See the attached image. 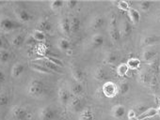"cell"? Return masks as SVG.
Wrapping results in <instances>:
<instances>
[{
	"label": "cell",
	"mask_w": 160,
	"mask_h": 120,
	"mask_svg": "<svg viewBox=\"0 0 160 120\" xmlns=\"http://www.w3.org/2000/svg\"><path fill=\"white\" fill-rule=\"evenodd\" d=\"M58 99L60 101V103L62 105H66L69 103V100L71 99V94H70V91L66 88H60L58 90Z\"/></svg>",
	"instance_id": "9a60e30c"
},
{
	"label": "cell",
	"mask_w": 160,
	"mask_h": 120,
	"mask_svg": "<svg viewBox=\"0 0 160 120\" xmlns=\"http://www.w3.org/2000/svg\"><path fill=\"white\" fill-rule=\"evenodd\" d=\"M2 46H3V40H2L1 38H0V49L2 48Z\"/></svg>",
	"instance_id": "816d5d0a"
},
{
	"label": "cell",
	"mask_w": 160,
	"mask_h": 120,
	"mask_svg": "<svg viewBox=\"0 0 160 120\" xmlns=\"http://www.w3.org/2000/svg\"><path fill=\"white\" fill-rule=\"evenodd\" d=\"M9 103H10L9 96L5 93H0V108L9 105Z\"/></svg>",
	"instance_id": "74e56055"
},
{
	"label": "cell",
	"mask_w": 160,
	"mask_h": 120,
	"mask_svg": "<svg viewBox=\"0 0 160 120\" xmlns=\"http://www.w3.org/2000/svg\"><path fill=\"white\" fill-rule=\"evenodd\" d=\"M133 116H137V115H136V113H135L134 110H130V111L128 112V118L133 117Z\"/></svg>",
	"instance_id": "681fc988"
},
{
	"label": "cell",
	"mask_w": 160,
	"mask_h": 120,
	"mask_svg": "<svg viewBox=\"0 0 160 120\" xmlns=\"http://www.w3.org/2000/svg\"><path fill=\"white\" fill-rule=\"evenodd\" d=\"M71 92L73 96H76V97H80L83 92H84V88H83V85L80 84V83H74L72 87H71Z\"/></svg>",
	"instance_id": "4316f807"
},
{
	"label": "cell",
	"mask_w": 160,
	"mask_h": 120,
	"mask_svg": "<svg viewBox=\"0 0 160 120\" xmlns=\"http://www.w3.org/2000/svg\"><path fill=\"white\" fill-rule=\"evenodd\" d=\"M132 28H133V25L130 23V21L124 19V20L122 21V26H121V28H120L121 36H122V37H128V36L132 33Z\"/></svg>",
	"instance_id": "7c38bea8"
},
{
	"label": "cell",
	"mask_w": 160,
	"mask_h": 120,
	"mask_svg": "<svg viewBox=\"0 0 160 120\" xmlns=\"http://www.w3.org/2000/svg\"><path fill=\"white\" fill-rule=\"evenodd\" d=\"M16 17L18 18V20L21 23H24V24L29 23L32 20V15L28 11H26L24 9L17 10V12H16Z\"/></svg>",
	"instance_id": "9c48e42d"
},
{
	"label": "cell",
	"mask_w": 160,
	"mask_h": 120,
	"mask_svg": "<svg viewBox=\"0 0 160 120\" xmlns=\"http://www.w3.org/2000/svg\"><path fill=\"white\" fill-rule=\"evenodd\" d=\"M24 72H25V66L22 63H16L13 65V67L11 71V74L12 77L18 78L24 73Z\"/></svg>",
	"instance_id": "ffe728a7"
},
{
	"label": "cell",
	"mask_w": 160,
	"mask_h": 120,
	"mask_svg": "<svg viewBox=\"0 0 160 120\" xmlns=\"http://www.w3.org/2000/svg\"><path fill=\"white\" fill-rule=\"evenodd\" d=\"M28 110L23 106H14L12 110V115L16 120H25L28 117Z\"/></svg>",
	"instance_id": "5b68a950"
},
{
	"label": "cell",
	"mask_w": 160,
	"mask_h": 120,
	"mask_svg": "<svg viewBox=\"0 0 160 120\" xmlns=\"http://www.w3.org/2000/svg\"><path fill=\"white\" fill-rule=\"evenodd\" d=\"M109 37L111 39L112 41L117 42L120 40L121 39V31L120 28L118 26H113V27H109Z\"/></svg>",
	"instance_id": "d4e9b609"
},
{
	"label": "cell",
	"mask_w": 160,
	"mask_h": 120,
	"mask_svg": "<svg viewBox=\"0 0 160 120\" xmlns=\"http://www.w3.org/2000/svg\"><path fill=\"white\" fill-rule=\"evenodd\" d=\"M156 55H157V50L153 46L146 47L142 52L141 59L143 60L144 62H149L150 63V62L152 61V60H154L156 58Z\"/></svg>",
	"instance_id": "277c9868"
},
{
	"label": "cell",
	"mask_w": 160,
	"mask_h": 120,
	"mask_svg": "<svg viewBox=\"0 0 160 120\" xmlns=\"http://www.w3.org/2000/svg\"><path fill=\"white\" fill-rule=\"evenodd\" d=\"M81 28V21L76 16L72 17L71 20V33L76 34Z\"/></svg>",
	"instance_id": "7402d4cb"
},
{
	"label": "cell",
	"mask_w": 160,
	"mask_h": 120,
	"mask_svg": "<svg viewBox=\"0 0 160 120\" xmlns=\"http://www.w3.org/2000/svg\"><path fill=\"white\" fill-rule=\"evenodd\" d=\"M71 72H72V76L73 77V79L77 82V83H80L81 84L83 81H84V72H83V71L80 69V68H78V67H75V66H73V67H72V69H71Z\"/></svg>",
	"instance_id": "2e32d148"
},
{
	"label": "cell",
	"mask_w": 160,
	"mask_h": 120,
	"mask_svg": "<svg viewBox=\"0 0 160 120\" xmlns=\"http://www.w3.org/2000/svg\"><path fill=\"white\" fill-rule=\"evenodd\" d=\"M46 58H48L51 62H53L54 64H56L57 66H58V67H60V68H62L64 65H63V63L61 62V60H59V59H58V58H56V57H52V56H49V57H46Z\"/></svg>",
	"instance_id": "ee69618b"
},
{
	"label": "cell",
	"mask_w": 160,
	"mask_h": 120,
	"mask_svg": "<svg viewBox=\"0 0 160 120\" xmlns=\"http://www.w3.org/2000/svg\"><path fill=\"white\" fill-rule=\"evenodd\" d=\"M6 80V75L5 73L2 72V71H0V84H3Z\"/></svg>",
	"instance_id": "7dc6e473"
},
{
	"label": "cell",
	"mask_w": 160,
	"mask_h": 120,
	"mask_svg": "<svg viewBox=\"0 0 160 120\" xmlns=\"http://www.w3.org/2000/svg\"><path fill=\"white\" fill-rule=\"evenodd\" d=\"M32 69L35 70V71H37V72H41V73H43V74H49V73H51V72L49 70H47L46 68H44L43 66H42L40 64L39 65L38 64L32 65Z\"/></svg>",
	"instance_id": "ab89813d"
},
{
	"label": "cell",
	"mask_w": 160,
	"mask_h": 120,
	"mask_svg": "<svg viewBox=\"0 0 160 120\" xmlns=\"http://www.w3.org/2000/svg\"><path fill=\"white\" fill-rule=\"evenodd\" d=\"M126 113V109L123 105L122 104H118V105H115L112 109H111V114L114 118L116 119H121L122 117L124 116Z\"/></svg>",
	"instance_id": "8fae6325"
},
{
	"label": "cell",
	"mask_w": 160,
	"mask_h": 120,
	"mask_svg": "<svg viewBox=\"0 0 160 120\" xmlns=\"http://www.w3.org/2000/svg\"><path fill=\"white\" fill-rule=\"evenodd\" d=\"M64 5H65V2L62 1V0H53V1H51L50 4H49L50 9L53 10V11L59 10V9H61Z\"/></svg>",
	"instance_id": "e575fe53"
},
{
	"label": "cell",
	"mask_w": 160,
	"mask_h": 120,
	"mask_svg": "<svg viewBox=\"0 0 160 120\" xmlns=\"http://www.w3.org/2000/svg\"><path fill=\"white\" fill-rule=\"evenodd\" d=\"M152 4V3L151 1H146V0H142V1L138 2V7H139L140 11L146 12H148L151 9Z\"/></svg>",
	"instance_id": "8d00e7d4"
},
{
	"label": "cell",
	"mask_w": 160,
	"mask_h": 120,
	"mask_svg": "<svg viewBox=\"0 0 160 120\" xmlns=\"http://www.w3.org/2000/svg\"><path fill=\"white\" fill-rule=\"evenodd\" d=\"M50 29H51V25L46 20H41L36 25V30H38V31L45 33V32H48Z\"/></svg>",
	"instance_id": "603a6c76"
},
{
	"label": "cell",
	"mask_w": 160,
	"mask_h": 120,
	"mask_svg": "<svg viewBox=\"0 0 160 120\" xmlns=\"http://www.w3.org/2000/svg\"><path fill=\"white\" fill-rule=\"evenodd\" d=\"M155 19L157 21L158 24H160V10H158L155 13Z\"/></svg>",
	"instance_id": "c3c4849f"
},
{
	"label": "cell",
	"mask_w": 160,
	"mask_h": 120,
	"mask_svg": "<svg viewBox=\"0 0 160 120\" xmlns=\"http://www.w3.org/2000/svg\"><path fill=\"white\" fill-rule=\"evenodd\" d=\"M90 25H91V27H92V29H100V28H102V27L104 26V25H105V18H104L102 15H100V14L95 15V16L92 19Z\"/></svg>",
	"instance_id": "5bb4252c"
},
{
	"label": "cell",
	"mask_w": 160,
	"mask_h": 120,
	"mask_svg": "<svg viewBox=\"0 0 160 120\" xmlns=\"http://www.w3.org/2000/svg\"><path fill=\"white\" fill-rule=\"evenodd\" d=\"M118 58H119V56H118V54H117L116 52H109L106 55L105 60H106V63H108L109 65H113L114 63L117 62Z\"/></svg>",
	"instance_id": "f546056e"
},
{
	"label": "cell",
	"mask_w": 160,
	"mask_h": 120,
	"mask_svg": "<svg viewBox=\"0 0 160 120\" xmlns=\"http://www.w3.org/2000/svg\"><path fill=\"white\" fill-rule=\"evenodd\" d=\"M113 26H118V25H117V17L115 13L112 12L109 15V27H113Z\"/></svg>",
	"instance_id": "7bdbcfd3"
},
{
	"label": "cell",
	"mask_w": 160,
	"mask_h": 120,
	"mask_svg": "<svg viewBox=\"0 0 160 120\" xmlns=\"http://www.w3.org/2000/svg\"><path fill=\"white\" fill-rule=\"evenodd\" d=\"M149 85H150V87L152 88V90L157 89V87H158V83H157V79H156L155 76H152V80H151Z\"/></svg>",
	"instance_id": "bcb514c9"
},
{
	"label": "cell",
	"mask_w": 160,
	"mask_h": 120,
	"mask_svg": "<svg viewBox=\"0 0 160 120\" xmlns=\"http://www.w3.org/2000/svg\"><path fill=\"white\" fill-rule=\"evenodd\" d=\"M152 75L150 73V72L146 71V70H142L139 73H138V82L141 84V85H150V82L152 80Z\"/></svg>",
	"instance_id": "4fadbf2b"
},
{
	"label": "cell",
	"mask_w": 160,
	"mask_h": 120,
	"mask_svg": "<svg viewBox=\"0 0 160 120\" xmlns=\"http://www.w3.org/2000/svg\"><path fill=\"white\" fill-rule=\"evenodd\" d=\"M25 39H26V38H25V36H24L23 34H17V35H15V36L12 38V44L14 47H20V46H22V45L24 44Z\"/></svg>",
	"instance_id": "f1b7e54d"
},
{
	"label": "cell",
	"mask_w": 160,
	"mask_h": 120,
	"mask_svg": "<svg viewBox=\"0 0 160 120\" xmlns=\"http://www.w3.org/2000/svg\"><path fill=\"white\" fill-rule=\"evenodd\" d=\"M129 120H138V116H133V117H130V118H128Z\"/></svg>",
	"instance_id": "f907efd6"
},
{
	"label": "cell",
	"mask_w": 160,
	"mask_h": 120,
	"mask_svg": "<svg viewBox=\"0 0 160 120\" xmlns=\"http://www.w3.org/2000/svg\"><path fill=\"white\" fill-rule=\"evenodd\" d=\"M43 85L42 84V82L38 81V80H33L29 83L28 86V93L29 96L37 98L42 95L43 93Z\"/></svg>",
	"instance_id": "6da1fadb"
},
{
	"label": "cell",
	"mask_w": 160,
	"mask_h": 120,
	"mask_svg": "<svg viewBox=\"0 0 160 120\" xmlns=\"http://www.w3.org/2000/svg\"><path fill=\"white\" fill-rule=\"evenodd\" d=\"M32 38L37 40V41H42L45 39V33L43 32H41V31H38V30H34L33 33H32Z\"/></svg>",
	"instance_id": "f35d334b"
},
{
	"label": "cell",
	"mask_w": 160,
	"mask_h": 120,
	"mask_svg": "<svg viewBox=\"0 0 160 120\" xmlns=\"http://www.w3.org/2000/svg\"><path fill=\"white\" fill-rule=\"evenodd\" d=\"M108 75L107 73V71L103 67H99L94 72V78L98 81H106L108 79Z\"/></svg>",
	"instance_id": "cb8c5ba5"
},
{
	"label": "cell",
	"mask_w": 160,
	"mask_h": 120,
	"mask_svg": "<svg viewBox=\"0 0 160 120\" xmlns=\"http://www.w3.org/2000/svg\"><path fill=\"white\" fill-rule=\"evenodd\" d=\"M11 58V53L5 49H0V63H7Z\"/></svg>",
	"instance_id": "836d02e7"
},
{
	"label": "cell",
	"mask_w": 160,
	"mask_h": 120,
	"mask_svg": "<svg viewBox=\"0 0 160 120\" xmlns=\"http://www.w3.org/2000/svg\"><path fill=\"white\" fill-rule=\"evenodd\" d=\"M157 114V109L155 108H148L144 113H140L138 116V120H144V119H148V118H152Z\"/></svg>",
	"instance_id": "44dd1931"
},
{
	"label": "cell",
	"mask_w": 160,
	"mask_h": 120,
	"mask_svg": "<svg viewBox=\"0 0 160 120\" xmlns=\"http://www.w3.org/2000/svg\"><path fill=\"white\" fill-rule=\"evenodd\" d=\"M42 61L40 62V65L43 66L44 68H46L47 70H49L50 72H58L61 73V68L57 66L56 64H54L53 62H51L48 58H43V59H40Z\"/></svg>",
	"instance_id": "30bf717a"
},
{
	"label": "cell",
	"mask_w": 160,
	"mask_h": 120,
	"mask_svg": "<svg viewBox=\"0 0 160 120\" xmlns=\"http://www.w3.org/2000/svg\"><path fill=\"white\" fill-rule=\"evenodd\" d=\"M157 114L160 115V105H159V107L157 108Z\"/></svg>",
	"instance_id": "f5cc1de1"
},
{
	"label": "cell",
	"mask_w": 160,
	"mask_h": 120,
	"mask_svg": "<svg viewBox=\"0 0 160 120\" xmlns=\"http://www.w3.org/2000/svg\"><path fill=\"white\" fill-rule=\"evenodd\" d=\"M59 28L63 34L65 35L71 34V21L68 18H62L59 21Z\"/></svg>",
	"instance_id": "d6986e66"
},
{
	"label": "cell",
	"mask_w": 160,
	"mask_h": 120,
	"mask_svg": "<svg viewBox=\"0 0 160 120\" xmlns=\"http://www.w3.org/2000/svg\"><path fill=\"white\" fill-rule=\"evenodd\" d=\"M102 92L107 98H114L118 92V86L113 82H107L103 85Z\"/></svg>",
	"instance_id": "7a4b0ae2"
},
{
	"label": "cell",
	"mask_w": 160,
	"mask_h": 120,
	"mask_svg": "<svg viewBox=\"0 0 160 120\" xmlns=\"http://www.w3.org/2000/svg\"><path fill=\"white\" fill-rule=\"evenodd\" d=\"M57 45H58V48L62 51V52H67L70 48H71V43L70 41L65 39V38H60L58 42H57Z\"/></svg>",
	"instance_id": "484cf974"
},
{
	"label": "cell",
	"mask_w": 160,
	"mask_h": 120,
	"mask_svg": "<svg viewBox=\"0 0 160 120\" xmlns=\"http://www.w3.org/2000/svg\"><path fill=\"white\" fill-rule=\"evenodd\" d=\"M148 109V107L145 105V104H142V103H140V104H138V105H136V107H135V109H134V111H135V113H138V115L140 114V113H144L146 110Z\"/></svg>",
	"instance_id": "60d3db41"
},
{
	"label": "cell",
	"mask_w": 160,
	"mask_h": 120,
	"mask_svg": "<svg viewBox=\"0 0 160 120\" xmlns=\"http://www.w3.org/2000/svg\"><path fill=\"white\" fill-rule=\"evenodd\" d=\"M94 116L92 111L90 110H83L80 113V115L78 117V120H93Z\"/></svg>",
	"instance_id": "d6a6232c"
},
{
	"label": "cell",
	"mask_w": 160,
	"mask_h": 120,
	"mask_svg": "<svg viewBox=\"0 0 160 120\" xmlns=\"http://www.w3.org/2000/svg\"><path fill=\"white\" fill-rule=\"evenodd\" d=\"M126 65L130 70H138L140 67V60L138 58H129Z\"/></svg>",
	"instance_id": "1f68e13d"
},
{
	"label": "cell",
	"mask_w": 160,
	"mask_h": 120,
	"mask_svg": "<svg viewBox=\"0 0 160 120\" xmlns=\"http://www.w3.org/2000/svg\"><path fill=\"white\" fill-rule=\"evenodd\" d=\"M16 28V23L9 17L0 18V30L4 32H11Z\"/></svg>",
	"instance_id": "3957f363"
},
{
	"label": "cell",
	"mask_w": 160,
	"mask_h": 120,
	"mask_svg": "<svg viewBox=\"0 0 160 120\" xmlns=\"http://www.w3.org/2000/svg\"><path fill=\"white\" fill-rule=\"evenodd\" d=\"M118 86V92L122 95H125L129 92L130 90V85L126 81H122L120 82L119 85H117Z\"/></svg>",
	"instance_id": "4dcf8cb0"
},
{
	"label": "cell",
	"mask_w": 160,
	"mask_h": 120,
	"mask_svg": "<svg viewBox=\"0 0 160 120\" xmlns=\"http://www.w3.org/2000/svg\"><path fill=\"white\" fill-rule=\"evenodd\" d=\"M56 116L55 111L51 107H43L39 111V118L41 120H54Z\"/></svg>",
	"instance_id": "8992f818"
},
{
	"label": "cell",
	"mask_w": 160,
	"mask_h": 120,
	"mask_svg": "<svg viewBox=\"0 0 160 120\" xmlns=\"http://www.w3.org/2000/svg\"><path fill=\"white\" fill-rule=\"evenodd\" d=\"M65 5L69 9H74L78 5V1H76V0H68V1L65 2Z\"/></svg>",
	"instance_id": "f6af8a7d"
},
{
	"label": "cell",
	"mask_w": 160,
	"mask_h": 120,
	"mask_svg": "<svg viewBox=\"0 0 160 120\" xmlns=\"http://www.w3.org/2000/svg\"><path fill=\"white\" fill-rule=\"evenodd\" d=\"M105 42V38L102 34H94L92 37V43L94 47H101Z\"/></svg>",
	"instance_id": "83f0119b"
},
{
	"label": "cell",
	"mask_w": 160,
	"mask_h": 120,
	"mask_svg": "<svg viewBox=\"0 0 160 120\" xmlns=\"http://www.w3.org/2000/svg\"><path fill=\"white\" fill-rule=\"evenodd\" d=\"M69 107L72 112L73 113H79L82 110V100L80 97L73 96L69 100ZM82 112V111H81Z\"/></svg>",
	"instance_id": "52a82bcc"
},
{
	"label": "cell",
	"mask_w": 160,
	"mask_h": 120,
	"mask_svg": "<svg viewBox=\"0 0 160 120\" xmlns=\"http://www.w3.org/2000/svg\"><path fill=\"white\" fill-rule=\"evenodd\" d=\"M144 120H156V119H153V117H152V118H148V119H144Z\"/></svg>",
	"instance_id": "db71d44e"
},
{
	"label": "cell",
	"mask_w": 160,
	"mask_h": 120,
	"mask_svg": "<svg viewBox=\"0 0 160 120\" xmlns=\"http://www.w3.org/2000/svg\"><path fill=\"white\" fill-rule=\"evenodd\" d=\"M160 40V37L154 36V35H147L144 36L140 40V46L144 47H151L156 44Z\"/></svg>",
	"instance_id": "ba28073f"
},
{
	"label": "cell",
	"mask_w": 160,
	"mask_h": 120,
	"mask_svg": "<svg viewBox=\"0 0 160 120\" xmlns=\"http://www.w3.org/2000/svg\"><path fill=\"white\" fill-rule=\"evenodd\" d=\"M128 67L125 63H122V64H120L117 68V74L120 76V77H124L127 72H128Z\"/></svg>",
	"instance_id": "d590c367"
},
{
	"label": "cell",
	"mask_w": 160,
	"mask_h": 120,
	"mask_svg": "<svg viewBox=\"0 0 160 120\" xmlns=\"http://www.w3.org/2000/svg\"><path fill=\"white\" fill-rule=\"evenodd\" d=\"M128 17H129V21L132 25H138L140 21V13L138 10L130 8L129 11L127 12Z\"/></svg>",
	"instance_id": "e0dca14e"
},
{
	"label": "cell",
	"mask_w": 160,
	"mask_h": 120,
	"mask_svg": "<svg viewBox=\"0 0 160 120\" xmlns=\"http://www.w3.org/2000/svg\"><path fill=\"white\" fill-rule=\"evenodd\" d=\"M149 71H150V73H152L153 76L160 74V60L158 58H155L152 62H150Z\"/></svg>",
	"instance_id": "ac0fdd59"
},
{
	"label": "cell",
	"mask_w": 160,
	"mask_h": 120,
	"mask_svg": "<svg viewBox=\"0 0 160 120\" xmlns=\"http://www.w3.org/2000/svg\"><path fill=\"white\" fill-rule=\"evenodd\" d=\"M117 6H118V8H119L120 10L124 11V12H128L129 9H130L129 4H128V2H126V1H119V2L117 3Z\"/></svg>",
	"instance_id": "b9f144b4"
}]
</instances>
